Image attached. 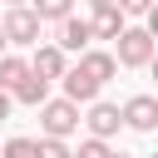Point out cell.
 Masks as SVG:
<instances>
[{
	"label": "cell",
	"instance_id": "1",
	"mask_svg": "<svg viewBox=\"0 0 158 158\" xmlns=\"http://www.w3.org/2000/svg\"><path fill=\"white\" fill-rule=\"evenodd\" d=\"M114 64H118V69H148V64H153V30H148V25H123V30H118Z\"/></svg>",
	"mask_w": 158,
	"mask_h": 158
},
{
	"label": "cell",
	"instance_id": "2",
	"mask_svg": "<svg viewBox=\"0 0 158 158\" xmlns=\"http://www.w3.org/2000/svg\"><path fill=\"white\" fill-rule=\"evenodd\" d=\"M79 128V109L69 104V99H44L40 104V138H69Z\"/></svg>",
	"mask_w": 158,
	"mask_h": 158
},
{
	"label": "cell",
	"instance_id": "3",
	"mask_svg": "<svg viewBox=\"0 0 158 158\" xmlns=\"http://www.w3.org/2000/svg\"><path fill=\"white\" fill-rule=\"evenodd\" d=\"M118 118H123V128H133V133H153V128H158V99H153V94H133V99L118 109Z\"/></svg>",
	"mask_w": 158,
	"mask_h": 158
},
{
	"label": "cell",
	"instance_id": "4",
	"mask_svg": "<svg viewBox=\"0 0 158 158\" xmlns=\"http://www.w3.org/2000/svg\"><path fill=\"white\" fill-rule=\"evenodd\" d=\"M79 123H89V138H99V143H109V138L123 128L118 104H109V99H94V104H89V114H84Z\"/></svg>",
	"mask_w": 158,
	"mask_h": 158
},
{
	"label": "cell",
	"instance_id": "5",
	"mask_svg": "<svg viewBox=\"0 0 158 158\" xmlns=\"http://www.w3.org/2000/svg\"><path fill=\"white\" fill-rule=\"evenodd\" d=\"M0 35H5V44H40V20H35V10H5V20H0Z\"/></svg>",
	"mask_w": 158,
	"mask_h": 158
},
{
	"label": "cell",
	"instance_id": "6",
	"mask_svg": "<svg viewBox=\"0 0 158 158\" xmlns=\"http://www.w3.org/2000/svg\"><path fill=\"white\" fill-rule=\"evenodd\" d=\"M54 49L69 59V54H84V49H94V30H89V20H79V15H69V20H59V40H54Z\"/></svg>",
	"mask_w": 158,
	"mask_h": 158
},
{
	"label": "cell",
	"instance_id": "7",
	"mask_svg": "<svg viewBox=\"0 0 158 158\" xmlns=\"http://www.w3.org/2000/svg\"><path fill=\"white\" fill-rule=\"evenodd\" d=\"M25 64H30V74H35V79H44V84L64 79V69H69V59H64L54 44H35V54H30Z\"/></svg>",
	"mask_w": 158,
	"mask_h": 158
},
{
	"label": "cell",
	"instance_id": "8",
	"mask_svg": "<svg viewBox=\"0 0 158 158\" xmlns=\"http://www.w3.org/2000/svg\"><path fill=\"white\" fill-rule=\"evenodd\" d=\"M74 69H79V74H84V79H94V84H99V89H104V84H109V79H114V74H118V64H114V54H109V49H84V54H79V64H74Z\"/></svg>",
	"mask_w": 158,
	"mask_h": 158
},
{
	"label": "cell",
	"instance_id": "9",
	"mask_svg": "<svg viewBox=\"0 0 158 158\" xmlns=\"http://www.w3.org/2000/svg\"><path fill=\"white\" fill-rule=\"evenodd\" d=\"M59 84H64V99H69L74 109H79V104H94V99H99V84H94V79H84V74L74 69V64L64 69V79H59Z\"/></svg>",
	"mask_w": 158,
	"mask_h": 158
},
{
	"label": "cell",
	"instance_id": "10",
	"mask_svg": "<svg viewBox=\"0 0 158 158\" xmlns=\"http://www.w3.org/2000/svg\"><path fill=\"white\" fill-rule=\"evenodd\" d=\"M44 99H49V84H44V79H35V74H25V79L10 89V104H25V109H40Z\"/></svg>",
	"mask_w": 158,
	"mask_h": 158
},
{
	"label": "cell",
	"instance_id": "11",
	"mask_svg": "<svg viewBox=\"0 0 158 158\" xmlns=\"http://www.w3.org/2000/svg\"><path fill=\"white\" fill-rule=\"evenodd\" d=\"M128 20L114 10V5H99L94 10V20H89V30H94V40H118V30H123Z\"/></svg>",
	"mask_w": 158,
	"mask_h": 158
},
{
	"label": "cell",
	"instance_id": "12",
	"mask_svg": "<svg viewBox=\"0 0 158 158\" xmlns=\"http://www.w3.org/2000/svg\"><path fill=\"white\" fill-rule=\"evenodd\" d=\"M30 74V64H25V54H0V94H10L20 79Z\"/></svg>",
	"mask_w": 158,
	"mask_h": 158
},
{
	"label": "cell",
	"instance_id": "13",
	"mask_svg": "<svg viewBox=\"0 0 158 158\" xmlns=\"http://www.w3.org/2000/svg\"><path fill=\"white\" fill-rule=\"evenodd\" d=\"M30 10H35V20H40V25H44V20H54V25H59V20H69V15H74V0H30Z\"/></svg>",
	"mask_w": 158,
	"mask_h": 158
},
{
	"label": "cell",
	"instance_id": "14",
	"mask_svg": "<svg viewBox=\"0 0 158 158\" xmlns=\"http://www.w3.org/2000/svg\"><path fill=\"white\" fill-rule=\"evenodd\" d=\"M0 158H40V148H35V138L20 133V138H5L0 143Z\"/></svg>",
	"mask_w": 158,
	"mask_h": 158
},
{
	"label": "cell",
	"instance_id": "15",
	"mask_svg": "<svg viewBox=\"0 0 158 158\" xmlns=\"http://www.w3.org/2000/svg\"><path fill=\"white\" fill-rule=\"evenodd\" d=\"M35 148H40V158H69V153H74V148L59 143V138H35Z\"/></svg>",
	"mask_w": 158,
	"mask_h": 158
},
{
	"label": "cell",
	"instance_id": "16",
	"mask_svg": "<svg viewBox=\"0 0 158 158\" xmlns=\"http://www.w3.org/2000/svg\"><path fill=\"white\" fill-rule=\"evenodd\" d=\"M69 158H114V148H109V143H99V138H84V143H79V153H69Z\"/></svg>",
	"mask_w": 158,
	"mask_h": 158
},
{
	"label": "cell",
	"instance_id": "17",
	"mask_svg": "<svg viewBox=\"0 0 158 158\" xmlns=\"http://www.w3.org/2000/svg\"><path fill=\"white\" fill-rule=\"evenodd\" d=\"M114 10L128 20V15H153V0H114Z\"/></svg>",
	"mask_w": 158,
	"mask_h": 158
},
{
	"label": "cell",
	"instance_id": "18",
	"mask_svg": "<svg viewBox=\"0 0 158 158\" xmlns=\"http://www.w3.org/2000/svg\"><path fill=\"white\" fill-rule=\"evenodd\" d=\"M10 118V94H0V123Z\"/></svg>",
	"mask_w": 158,
	"mask_h": 158
},
{
	"label": "cell",
	"instance_id": "19",
	"mask_svg": "<svg viewBox=\"0 0 158 158\" xmlns=\"http://www.w3.org/2000/svg\"><path fill=\"white\" fill-rule=\"evenodd\" d=\"M5 5H10V10H30V0H5Z\"/></svg>",
	"mask_w": 158,
	"mask_h": 158
},
{
	"label": "cell",
	"instance_id": "20",
	"mask_svg": "<svg viewBox=\"0 0 158 158\" xmlns=\"http://www.w3.org/2000/svg\"><path fill=\"white\" fill-rule=\"evenodd\" d=\"M89 5H94V10H99V5H114V0H89Z\"/></svg>",
	"mask_w": 158,
	"mask_h": 158
},
{
	"label": "cell",
	"instance_id": "21",
	"mask_svg": "<svg viewBox=\"0 0 158 158\" xmlns=\"http://www.w3.org/2000/svg\"><path fill=\"white\" fill-rule=\"evenodd\" d=\"M0 54H10V44H5V35H0Z\"/></svg>",
	"mask_w": 158,
	"mask_h": 158
},
{
	"label": "cell",
	"instance_id": "22",
	"mask_svg": "<svg viewBox=\"0 0 158 158\" xmlns=\"http://www.w3.org/2000/svg\"><path fill=\"white\" fill-rule=\"evenodd\" d=\"M114 158H128V153H114Z\"/></svg>",
	"mask_w": 158,
	"mask_h": 158
}]
</instances>
